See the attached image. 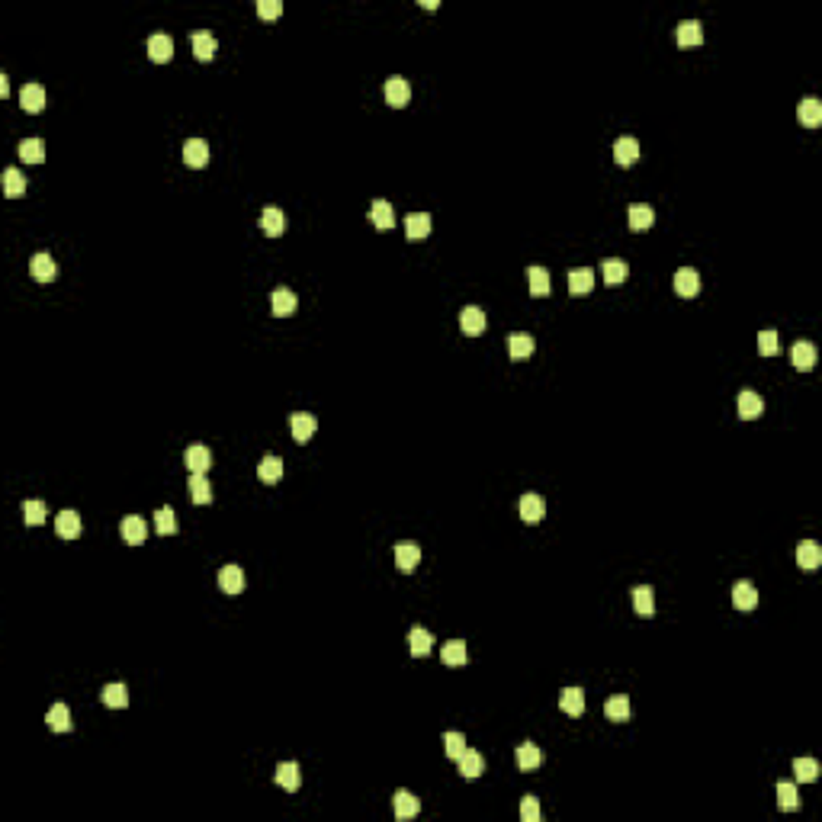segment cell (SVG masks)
<instances>
[{
	"label": "cell",
	"instance_id": "cell-1",
	"mask_svg": "<svg viewBox=\"0 0 822 822\" xmlns=\"http://www.w3.org/2000/svg\"><path fill=\"white\" fill-rule=\"evenodd\" d=\"M383 97L389 106H395V110H402L405 103L411 100V84L405 81V77H389L383 84Z\"/></svg>",
	"mask_w": 822,
	"mask_h": 822
},
{
	"label": "cell",
	"instance_id": "cell-2",
	"mask_svg": "<svg viewBox=\"0 0 822 822\" xmlns=\"http://www.w3.org/2000/svg\"><path fill=\"white\" fill-rule=\"evenodd\" d=\"M29 273H33L39 283H52V279L58 277V264H55V257H52L49 251H39V254H33V260H29Z\"/></svg>",
	"mask_w": 822,
	"mask_h": 822
},
{
	"label": "cell",
	"instance_id": "cell-3",
	"mask_svg": "<svg viewBox=\"0 0 822 822\" xmlns=\"http://www.w3.org/2000/svg\"><path fill=\"white\" fill-rule=\"evenodd\" d=\"M289 427H293L296 444H308V440L315 437V431H318V421H315V415H308V411H296Z\"/></svg>",
	"mask_w": 822,
	"mask_h": 822
},
{
	"label": "cell",
	"instance_id": "cell-4",
	"mask_svg": "<svg viewBox=\"0 0 822 822\" xmlns=\"http://www.w3.org/2000/svg\"><path fill=\"white\" fill-rule=\"evenodd\" d=\"M675 289L684 299H694V296L700 293V273H697L694 267H681V270L675 273Z\"/></svg>",
	"mask_w": 822,
	"mask_h": 822
},
{
	"label": "cell",
	"instance_id": "cell-5",
	"mask_svg": "<svg viewBox=\"0 0 822 822\" xmlns=\"http://www.w3.org/2000/svg\"><path fill=\"white\" fill-rule=\"evenodd\" d=\"M170 55H174V39H170L168 33H154L151 39H148V58L164 64V62H170Z\"/></svg>",
	"mask_w": 822,
	"mask_h": 822
},
{
	"label": "cell",
	"instance_id": "cell-6",
	"mask_svg": "<svg viewBox=\"0 0 822 822\" xmlns=\"http://www.w3.org/2000/svg\"><path fill=\"white\" fill-rule=\"evenodd\" d=\"M636 158H639V141H636L633 135H623V139L613 141V161H617L620 168L636 164Z\"/></svg>",
	"mask_w": 822,
	"mask_h": 822
},
{
	"label": "cell",
	"instance_id": "cell-7",
	"mask_svg": "<svg viewBox=\"0 0 822 822\" xmlns=\"http://www.w3.org/2000/svg\"><path fill=\"white\" fill-rule=\"evenodd\" d=\"M183 463L190 466V473H209L212 466V453H209V446H202V444H193L187 446V453H183Z\"/></svg>",
	"mask_w": 822,
	"mask_h": 822
},
{
	"label": "cell",
	"instance_id": "cell-8",
	"mask_svg": "<svg viewBox=\"0 0 822 822\" xmlns=\"http://www.w3.org/2000/svg\"><path fill=\"white\" fill-rule=\"evenodd\" d=\"M81 527H84V523H81V514L71 511V508H64L62 514L55 517V530H58V537H62V540H77V537H81Z\"/></svg>",
	"mask_w": 822,
	"mask_h": 822
},
{
	"label": "cell",
	"instance_id": "cell-9",
	"mask_svg": "<svg viewBox=\"0 0 822 822\" xmlns=\"http://www.w3.org/2000/svg\"><path fill=\"white\" fill-rule=\"evenodd\" d=\"M219 588H222L225 594H241L244 591V572L241 565H222V572H219Z\"/></svg>",
	"mask_w": 822,
	"mask_h": 822
},
{
	"label": "cell",
	"instance_id": "cell-10",
	"mask_svg": "<svg viewBox=\"0 0 822 822\" xmlns=\"http://www.w3.org/2000/svg\"><path fill=\"white\" fill-rule=\"evenodd\" d=\"M460 328H463V335H469V337L482 335V331H485V312H482L479 306H466L460 312Z\"/></svg>",
	"mask_w": 822,
	"mask_h": 822
},
{
	"label": "cell",
	"instance_id": "cell-11",
	"mask_svg": "<svg viewBox=\"0 0 822 822\" xmlns=\"http://www.w3.org/2000/svg\"><path fill=\"white\" fill-rule=\"evenodd\" d=\"M434 649V636L427 633L424 627H411L408 630V652L415 655V659H424V655H431Z\"/></svg>",
	"mask_w": 822,
	"mask_h": 822
},
{
	"label": "cell",
	"instance_id": "cell-12",
	"mask_svg": "<svg viewBox=\"0 0 822 822\" xmlns=\"http://www.w3.org/2000/svg\"><path fill=\"white\" fill-rule=\"evenodd\" d=\"M119 533H122V540H126L129 546H141L148 537V523L141 521V517H126V521L119 523Z\"/></svg>",
	"mask_w": 822,
	"mask_h": 822
},
{
	"label": "cell",
	"instance_id": "cell-13",
	"mask_svg": "<svg viewBox=\"0 0 822 822\" xmlns=\"http://www.w3.org/2000/svg\"><path fill=\"white\" fill-rule=\"evenodd\" d=\"M260 228H264L267 238H279L286 231V216L283 209H277V206H267L264 212H260Z\"/></svg>",
	"mask_w": 822,
	"mask_h": 822
},
{
	"label": "cell",
	"instance_id": "cell-14",
	"mask_svg": "<svg viewBox=\"0 0 822 822\" xmlns=\"http://www.w3.org/2000/svg\"><path fill=\"white\" fill-rule=\"evenodd\" d=\"M183 161H187L190 168H206L209 164V145H206V139H190L183 145Z\"/></svg>",
	"mask_w": 822,
	"mask_h": 822
},
{
	"label": "cell",
	"instance_id": "cell-15",
	"mask_svg": "<svg viewBox=\"0 0 822 822\" xmlns=\"http://www.w3.org/2000/svg\"><path fill=\"white\" fill-rule=\"evenodd\" d=\"M559 707H562V713H569V717H581V713H585V690H581V688H562V694H559Z\"/></svg>",
	"mask_w": 822,
	"mask_h": 822
},
{
	"label": "cell",
	"instance_id": "cell-16",
	"mask_svg": "<svg viewBox=\"0 0 822 822\" xmlns=\"http://www.w3.org/2000/svg\"><path fill=\"white\" fill-rule=\"evenodd\" d=\"M369 219H373V225H376L379 231H389L392 225H395V209H392V202L373 199V206H369Z\"/></svg>",
	"mask_w": 822,
	"mask_h": 822
},
{
	"label": "cell",
	"instance_id": "cell-17",
	"mask_svg": "<svg viewBox=\"0 0 822 822\" xmlns=\"http://www.w3.org/2000/svg\"><path fill=\"white\" fill-rule=\"evenodd\" d=\"M765 411V402H761L758 392H739V418L742 421H755Z\"/></svg>",
	"mask_w": 822,
	"mask_h": 822
},
{
	"label": "cell",
	"instance_id": "cell-18",
	"mask_svg": "<svg viewBox=\"0 0 822 822\" xmlns=\"http://www.w3.org/2000/svg\"><path fill=\"white\" fill-rule=\"evenodd\" d=\"M20 106L26 112H42V106H45V87L42 84H23Z\"/></svg>",
	"mask_w": 822,
	"mask_h": 822
},
{
	"label": "cell",
	"instance_id": "cell-19",
	"mask_svg": "<svg viewBox=\"0 0 822 822\" xmlns=\"http://www.w3.org/2000/svg\"><path fill=\"white\" fill-rule=\"evenodd\" d=\"M405 235H408V241L427 238L431 235V216H427V212H411V216L405 219Z\"/></svg>",
	"mask_w": 822,
	"mask_h": 822
},
{
	"label": "cell",
	"instance_id": "cell-20",
	"mask_svg": "<svg viewBox=\"0 0 822 822\" xmlns=\"http://www.w3.org/2000/svg\"><path fill=\"white\" fill-rule=\"evenodd\" d=\"M797 565L806 572H816L822 565V550L819 543H813V540H806V543L797 546Z\"/></svg>",
	"mask_w": 822,
	"mask_h": 822
},
{
	"label": "cell",
	"instance_id": "cell-21",
	"mask_svg": "<svg viewBox=\"0 0 822 822\" xmlns=\"http://www.w3.org/2000/svg\"><path fill=\"white\" fill-rule=\"evenodd\" d=\"M627 219H630V228H633V231H649V228H652V222H655V209H652V206H646V202H633Z\"/></svg>",
	"mask_w": 822,
	"mask_h": 822
},
{
	"label": "cell",
	"instance_id": "cell-22",
	"mask_svg": "<svg viewBox=\"0 0 822 822\" xmlns=\"http://www.w3.org/2000/svg\"><path fill=\"white\" fill-rule=\"evenodd\" d=\"M591 286H594V270H591V267H575V270L569 273V293L572 296L591 293Z\"/></svg>",
	"mask_w": 822,
	"mask_h": 822
},
{
	"label": "cell",
	"instance_id": "cell-23",
	"mask_svg": "<svg viewBox=\"0 0 822 822\" xmlns=\"http://www.w3.org/2000/svg\"><path fill=\"white\" fill-rule=\"evenodd\" d=\"M456 765H460V774L466 780H475L482 771H485V758H482L479 752H473V748H466V752L456 758Z\"/></svg>",
	"mask_w": 822,
	"mask_h": 822
},
{
	"label": "cell",
	"instance_id": "cell-24",
	"mask_svg": "<svg viewBox=\"0 0 822 822\" xmlns=\"http://www.w3.org/2000/svg\"><path fill=\"white\" fill-rule=\"evenodd\" d=\"M732 604H736L739 610H752V607L758 604V591H755L752 581H736V585H732Z\"/></svg>",
	"mask_w": 822,
	"mask_h": 822
},
{
	"label": "cell",
	"instance_id": "cell-25",
	"mask_svg": "<svg viewBox=\"0 0 822 822\" xmlns=\"http://www.w3.org/2000/svg\"><path fill=\"white\" fill-rule=\"evenodd\" d=\"M790 363H794L797 369H813L816 366V344H809V341H797L794 344V350H790Z\"/></svg>",
	"mask_w": 822,
	"mask_h": 822
},
{
	"label": "cell",
	"instance_id": "cell-26",
	"mask_svg": "<svg viewBox=\"0 0 822 822\" xmlns=\"http://www.w3.org/2000/svg\"><path fill=\"white\" fill-rule=\"evenodd\" d=\"M543 748L540 746H533V742H523L521 748H517V768L521 771H533V768H540L543 765Z\"/></svg>",
	"mask_w": 822,
	"mask_h": 822
},
{
	"label": "cell",
	"instance_id": "cell-27",
	"mask_svg": "<svg viewBox=\"0 0 822 822\" xmlns=\"http://www.w3.org/2000/svg\"><path fill=\"white\" fill-rule=\"evenodd\" d=\"M533 337L530 335H523V331H514V335H508V354H511V360H527L530 354H533Z\"/></svg>",
	"mask_w": 822,
	"mask_h": 822
},
{
	"label": "cell",
	"instance_id": "cell-28",
	"mask_svg": "<svg viewBox=\"0 0 822 822\" xmlns=\"http://www.w3.org/2000/svg\"><path fill=\"white\" fill-rule=\"evenodd\" d=\"M466 642L463 639H450L444 642V649H440V662L444 665H453V668H460V665H466Z\"/></svg>",
	"mask_w": 822,
	"mask_h": 822
},
{
	"label": "cell",
	"instance_id": "cell-29",
	"mask_svg": "<svg viewBox=\"0 0 822 822\" xmlns=\"http://www.w3.org/2000/svg\"><path fill=\"white\" fill-rule=\"evenodd\" d=\"M273 780H277L283 790H299V765H296V761H279Z\"/></svg>",
	"mask_w": 822,
	"mask_h": 822
},
{
	"label": "cell",
	"instance_id": "cell-30",
	"mask_svg": "<svg viewBox=\"0 0 822 822\" xmlns=\"http://www.w3.org/2000/svg\"><path fill=\"white\" fill-rule=\"evenodd\" d=\"M421 813V800L411 790H398L395 794V816L398 819H415Z\"/></svg>",
	"mask_w": 822,
	"mask_h": 822
},
{
	"label": "cell",
	"instance_id": "cell-31",
	"mask_svg": "<svg viewBox=\"0 0 822 822\" xmlns=\"http://www.w3.org/2000/svg\"><path fill=\"white\" fill-rule=\"evenodd\" d=\"M216 49H219V42L212 33H193V55L199 58V62H212V58H216Z\"/></svg>",
	"mask_w": 822,
	"mask_h": 822
},
{
	"label": "cell",
	"instance_id": "cell-32",
	"mask_svg": "<svg viewBox=\"0 0 822 822\" xmlns=\"http://www.w3.org/2000/svg\"><path fill=\"white\" fill-rule=\"evenodd\" d=\"M604 717L613 719V723H627V719H630V697L627 694H613L610 700L604 704Z\"/></svg>",
	"mask_w": 822,
	"mask_h": 822
},
{
	"label": "cell",
	"instance_id": "cell-33",
	"mask_svg": "<svg viewBox=\"0 0 822 822\" xmlns=\"http://www.w3.org/2000/svg\"><path fill=\"white\" fill-rule=\"evenodd\" d=\"M521 517L527 523H537L546 517V502L540 495H523L521 498Z\"/></svg>",
	"mask_w": 822,
	"mask_h": 822
},
{
	"label": "cell",
	"instance_id": "cell-34",
	"mask_svg": "<svg viewBox=\"0 0 822 822\" xmlns=\"http://www.w3.org/2000/svg\"><path fill=\"white\" fill-rule=\"evenodd\" d=\"M421 562V550L415 543H398L395 546V565L402 572H415Z\"/></svg>",
	"mask_w": 822,
	"mask_h": 822
},
{
	"label": "cell",
	"instance_id": "cell-35",
	"mask_svg": "<svg viewBox=\"0 0 822 822\" xmlns=\"http://www.w3.org/2000/svg\"><path fill=\"white\" fill-rule=\"evenodd\" d=\"M700 42H704V26H700V20L678 23V45H700Z\"/></svg>",
	"mask_w": 822,
	"mask_h": 822
},
{
	"label": "cell",
	"instance_id": "cell-36",
	"mask_svg": "<svg viewBox=\"0 0 822 822\" xmlns=\"http://www.w3.org/2000/svg\"><path fill=\"white\" fill-rule=\"evenodd\" d=\"M190 498H193V504H209L212 502V485H209V479H206L202 473L190 475Z\"/></svg>",
	"mask_w": 822,
	"mask_h": 822
},
{
	"label": "cell",
	"instance_id": "cell-37",
	"mask_svg": "<svg viewBox=\"0 0 822 822\" xmlns=\"http://www.w3.org/2000/svg\"><path fill=\"white\" fill-rule=\"evenodd\" d=\"M270 306H273V315H277V318H289V315L296 312V293L293 289H277Z\"/></svg>",
	"mask_w": 822,
	"mask_h": 822
},
{
	"label": "cell",
	"instance_id": "cell-38",
	"mask_svg": "<svg viewBox=\"0 0 822 822\" xmlns=\"http://www.w3.org/2000/svg\"><path fill=\"white\" fill-rule=\"evenodd\" d=\"M257 479L260 482H267V485H273V482H279L283 479V460L279 456H264L260 460V466H257Z\"/></svg>",
	"mask_w": 822,
	"mask_h": 822
},
{
	"label": "cell",
	"instance_id": "cell-39",
	"mask_svg": "<svg viewBox=\"0 0 822 822\" xmlns=\"http://www.w3.org/2000/svg\"><path fill=\"white\" fill-rule=\"evenodd\" d=\"M527 279H530V296H550L552 283H550V270L546 267H530Z\"/></svg>",
	"mask_w": 822,
	"mask_h": 822
},
{
	"label": "cell",
	"instance_id": "cell-40",
	"mask_svg": "<svg viewBox=\"0 0 822 822\" xmlns=\"http://www.w3.org/2000/svg\"><path fill=\"white\" fill-rule=\"evenodd\" d=\"M100 700H103L106 707H112V710H122V707H129V688L126 684H106Z\"/></svg>",
	"mask_w": 822,
	"mask_h": 822
},
{
	"label": "cell",
	"instance_id": "cell-41",
	"mask_svg": "<svg viewBox=\"0 0 822 822\" xmlns=\"http://www.w3.org/2000/svg\"><path fill=\"white\" fill-rule=\"evenodd\" d=\"M16 151H20V158L26 161V164H42V161H45V141L42 139H23Z\"/></svg>",
	"mask_w": 822,
	"mask_h": 822
},
{
	"label": "cell",
	"instance_id": "cell-42",
	"mask_svg": "<svg viewBox=\"0 0 822 822\" xmlns=\"http://www.w3.org/2000/svg\"><path fill=\"white\" fill-rule=\"evenodd\" d=\"M633 607L639 617H652L655 613V594L649 585H636L633 588Z\"/></svg>",
	"mask_w": 822,
	"mask_h": 822
},
{
	"label": "cell",
	"instance_id": "cell-43",
	"mask_svg": "<svg viewBox=\"0 0 822 822\" xmlns=\"http://www.w3.org/2000/svg\"><path fill=\"white\" fill-rule=\"evenodd\" d=\"M800 790H797V784H790V780H780L777 784V806L780 809H800Z\"/></svg>",
	"mask_w": 822,
	"mask_h": 822
},
{
	"label": "cell",
	"instance_id": "cell-44",
	"mask_svg": "<svg viewBox=\"0 0 822 822\" xmlns=\"http://www.w3.org/2000/svg\"><path fill=\"white\" fill-rule=\"evenodd\" d=\"M800 122H803L806 129H816V126L822 122V103H819L816 97H806V100L800 103Z\"/></svg>",
	"mask_w": 822,
	"mask_h": 822
},
{
	"label": "cell",
	"instance_id": "cell-45",
	"mask_svg": "<svg viewBox=\"0 0 822 822\" xmlns=\"http://www.w3.org/2000/svg\"><path fill=\"white\" fill-rule=\"evenodd\" d=\"M45 723H49L55 732H68L71 729V710L64 704H52L49 713H45Z\"/></svg>",
	"mask_w": 822,
	"mask_h": 822
},
{
	"label": "cell",
	"instance_id": "cell-46",
	"mask_svg": "<svg viewBox=\"0 0 822 822\" xmlns=\"http://www.w3.org/2000/svg\"><path fill=\"white\" fill-rule=\"evenodd\" d=\"M601 273H604V283H607V286H620V283H627L630 267L623 264V260H604Z\"/></svg>",
	"mask_w": 822,
	"mask_h": 822
},
{
	"label": "cell",
	"instance_id": "cell-47",
	"mask_svg": "<svg viewBox=\"0 0 822 822\" xmlns=\"http://www.w3.org/2000/svg\"><path fill=\"white\" fill-rule=\"evenodd\" d=\"M4 193H7V196H23V193H26V177H23L16 168L4 170Z\"/></svg>",
	"mask_w": 822,
	"mask_h": 822
},
{
	"label": "cell",
	"instance_id": "cell-48",
	"mask_svg": "<svg viewBox=\"0 0 822 822\" xmlns=\"http://www.w3.org/2000/svg\"><path fill=\"white\" fill-rule=\"evenodd\" d=\"M794 774L800 784H813V780L819 777V765H816L813 758H794Z\"/></svg>",
	"mask_w": 822,
	"mask_h": 822
},
{
	"label": "cell",
	"instance_id": "cell-49",
	"mask_svg": "<svg viewBox=\"0 0 822 822\" xmlns=\"http://www.w3.org/2000/svg\"><path fill=\"white\" fill-rule=\"evenodd\" d=\"M20 511H23V521H26L29 527H39V523H45V514H49V511H45V504L35 502V498H33V502H23Z\"/></svg>",
	"mask_w": 822,
	"mask_h": 822
},
{
	"label": "cell",
	"instance_id": "cell-50",
	"mask_svg": "<svg viewBox=\"0 0 822 822\" xmlns=\"http://www.w3.org/2000/svg\"><path fill=\"white\" fill-rule=\"evenodd\" d=\"M154 530H158V533H164V537L177 530V517H174V511H170L168 504H164V508L154 514Z\"/></svg>",
	"mask_w": 822,
	"mask_h": 822
},
{
	"label": "cell",
	"instance_id": "cell-51",
	"mask_svg": "<svg viewBox=\"0 0 822 822\" xmlns=\"http://www.w3.org/2000/svg\"><path fill=\"white\" fill-rule=\"evenodd\" d=\"M521 819L523 822H540V819H543V809H540L537 797H523V803H521Z\"/></svg>",
	"mask_w": 822,
	"mask_h": 822
},
{
	"label": "cell",
	"instance_id": "cell-52",
	"mask_svg": "<svg viewBox=\"0 0 822 822\" xmlns=\"http://www.w3.org/2000/svg\"><path fill=\"white\" fill-rule=\"evenodd\" d=\"M444 746H446V755H450V758H460V755L466 752V739H463V732H446Z\"/></svg>",
	"mask_w": 822,
	"mask_h": 822
},
{
	"label": "cell",
	"instance_id": "cell-53",
	"mask_svg": "<svg viewBox=\"0 0 822 822\" xmlns=\"http://www.w3.org/2000/svg\"><path fill=\"white\" fill-rule=\"evenodd\" d=\"M777 347H780V344H777V331H774V328L761 331V335H758V350H761V354L774 357V354H777Z\"/></svg>",
	"mask_w": 822,
	"mask_h": 822
},
{
	"label": "cell",
	"instance_id": "cell-54",
	"mask_svg": "<svg viewBox=\"0 0 822 822\" xmlns=\"http://www.w3.org/2000/svg\"><path fill=\"white\" fill-rule=\"evenodd\" d=\"M279 13H283V4H279V0H260L257 4V16H264V20H277Z\"/></svg>",
	"mask_w": 822,
	"mask_h": 822
},
{
	"label": "cell",
	"instance_id": "cell-55",
	"mask_svg": "<svg viewBox=\"0 0 822 822\" xmlns=\"http://www.w3.org/2000/svg\"><path fill=\"white\" fill-rule=\"evenodd\" d=\"M10 93V81H7V74H0V97H7Z\"/></svg>",
	"mask_w": 822,
	"mask_h": 822
},
{
	"label": "cell",
	"instance_id": "cell-56",
	"mask_svg": "<svg viewBox=\"0 0 822 822\" xmlns=\"http://www.w3.org/2000/svg\"><path fill=\"white\" fill-rule=\"evenodd\" d=\"M421 7H427V10H437V7H440V0H421Z\"/></svg>",
	"mask_w": 822,
	"mask_h": 822
}]
</instances>
